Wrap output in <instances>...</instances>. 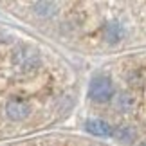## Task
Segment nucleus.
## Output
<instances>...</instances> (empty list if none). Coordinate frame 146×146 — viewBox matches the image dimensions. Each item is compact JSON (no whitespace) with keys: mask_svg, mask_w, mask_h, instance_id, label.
Returning a JSON list of instances; mask_svg holds the SVG:
<instances>
[{"mask_svg":"<svg viewBox=\"0 0 146 146\" xmlns=\"http://www.w3.org/2000/svg\"><path fill=\"white\" fill-rule=\"evenodd\" d=\"M88 96H90L92 101H96V103H106V101H110L112 96H114V85L105 76L94 78L90 81V87H88Z\"/></svg>","mask_w":146,"mask_h":146,"instance_id":"obj_1","label":"nucleus"},{"mask_svg":"<svg viewBox=\"0 0 146 146\" xmlns=\"http://www.w3.org/2000/svg\"><path fill=\"white\" fill-rule=\"evenodd\" d=\"M13 61H15V65L18 67V69L31 70V69H35L38 65L40 58H38V52L35 49H31L27 45H20V47H16L15 52H13Z\"/></svg>","mask_w":146,"mask_h":146,"instance_id":"obj_2","label":"nucleus"},{"mask_svg":"<svg viewBox=\"0 0 146 146\" xmlns=\"http://www.w3.org/2000/svg\"><path fill=\"white\" fill-rule=\"evenodd\" d=\"M29 105L24 98H11L5 103V115L11 121H22L29 115Z\"/></svg>","mask_w":146,"mask_h":146,"instance_id":"obj_3","label":"nucleus"},{"mask_svg":"<svg viewBox=\"0 0 146 146\" xmlns=\"http://www.w3.org/2000/svg\"><path fill=\"white\" fill-rule=\"evenodd\" d=\"M85 128H87V132L92 133V135H99V137L114 135V128L103 119H88L85 123Z\"/></svg>","mask_w":146,"mask_h":146,"instance_id":"obj_4","label":"nucleus"},{"mask_svg":"<svg viewBox=\"0 0 146 146\" xmlns=\"http://www.w3.org/2000/svg\"><path fill=\"white\" fill-rule=\"evenodd\" d=\"M103 35H105V40L110 42V43H115L119 42L123 36H125V29L119 22H110L103 27Z\"/></svg>","mask_w":146,"mask_h":146,"instance_id":"obj_5","label":"nucleus"},{"mask_svg":"<svg viewBox=\"0 0 146 146\" xmlns=\"http://www.w3.org/2000/svg\"><path fill=\"white\" fill-rule=\"evenodd\" d=\"M33 9H35V13L42 15V16H49L56 11V4H52V2H35L33 4Z\"/></svg>","mask_w":146,"mask_h":146,"instance_id":"obj_6","label":"nucleus"},{"mask_svg":"<svg viewBox=\"0 0 146 146\" xmlns=\"http://www.w3.org/2000/svg\"><path fill=\"white\" fill-rule=\"evenodd\" d=\"M114 135H117L121 141H130L133 137V130H130L128 126H119L117 130H114Z\"/></svg>","mask_w":146,"mask_h":146,"instance_id":"obj_7","label":"nucleus"},{"mask_svg":"<svg viewBox=\"0 0 146 146\" xmlns=\"http://www.w3.org/2000/svg\"><path fill=\"white\" fill-rule=\"evenodd\" d=\"M141 146H146V141H144V143H141Z\"/></svg>","mask_w":146,"mask_h":146,"instance_id":"obj_8","label":"nucleus"}]
</instances>
